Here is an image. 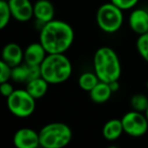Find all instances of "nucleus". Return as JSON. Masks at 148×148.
Returning a JSON list of instances; mask_svg holds the SVG:
<instances>
[{
  "label": "nucleus",
  "instance_id": "obj_22",
  "mask_svg": "<svg viewBox=\"0 0 148 148\" xmlns=\"http://www.w3.org/2000/svg\"><path fill=\"white\" fill-rule=\"evenodd\" d=\"M12 68L3 60H0V83L8 82L11 80Z\"/></svg>",
  "mask_w": 148,
  "mask_h": 148
},
{
  "label": "nucleus",
  "instance_id": "obj_7",
  "mask_svg": "<svg viewBox=\"0 0 148 148\" xmlns=\"http://www.w3.org/2000/svg\"><path fill=\"white\" fill-rule=\"evenodd\" d=\"M121 121L124 133L131 137L139 138L144 136L148 131V121L144 113L131 110L123 116Z\"/></svg>",
  "mask_w": 148,
  "mask_h": 148
},
{
  "label": "nucleus",
  "instance_id": "obj_28",
  "mask_svg": "<svg viewBox=\"0 0 148 148\" xmlns=\"http://www.w3.org/2000/svg\"><path fill=\"white\" fill-rule=\"evenodd\" d=\"M146 89H147V92H148V81L146 82Z\"/></svg>",
  "mask_w": 148,
  "mask_h": 148
},
{
  "label": "nucleus",
  "instance_id": "obj_20",
  "mask_svg": "<svg viewBox=\"0 0 148 148\" xmlns=\"http://www.w3.org/2000/svg\"><path fill=\"white\" fill-rule=\"evenodd\" d=\"M12 18L9 4L5 0H0V28L3 29L8 25Z\"/></svg>",
  "mask_w": 148,
  "mask_h": 148
},
{
  "label": "nucleus",
  "instance_id": "obj_25",
  "mask_svg": "<svg viewBox=\"0 0 148 148\" xmlns=\"http://www.w3.org/2000/svg\"><path fill=\"white\" fill-rule=\"evenodd\" d=\"M110 87H111L113 93H116V92H118L119 89H120V84H119V81H115V82L110 83Z\"/></svg>",
  "mask_w": 148,
  "mask_h": 148
},
{
  "label": "nucleus",
  "instance_id": "obj_9",
  "mask_svg": "<svg viewBox=\"0 0 148 148\" xmlns=\"http://www.w3.org/2000/svg\"><path fill=\"white\" fill-rule=\"evenodd\" d=\"M12 18L19 22L30 21L34 17V4L31 0H8Z\"/></svg>",
  "mask_w": 148,
  "mask_h": 148
},
{
  "label": "nucleus",
  "instance_id": "obj_2",
  "mask_svg": "<svg viewBox=\"0 0 148 148\" xmlns=\"http://www.w3.org/2000/svg\"><path fill=\"white\" fill-rule=\"evenodd\" d=\"M93 72L99 81L112 83L119 81L122 74V66L117 53L110 47H101L93 56Z\"/></svg>",
  "mask_w": 148,
  "mask_h": 148
},
{
  "label": "nucleus",
  "instance_id": "obj_26",
  "mask_svg": "<svg viewBox=\"0 0 148 148\" xmlns=\"http://www.w3.org/2000/svg\"><path fill=\"white\" fill-rule=\"evenodd\" d=\"M107 148H120V147L117 146V145H110V146L107 147Z\"/></svg>",
  "mask_w": 148,
  "mask_h": 148
},
{
  "label": "nucleus",
  "instance_id": "obj_17",
  "mask_svg": "<svg viewBox=\"0 0 148 148\" xmlns=\"http://www.w3.org/2000/svg\"><path fill=\"white\" fill-rule=\"evenodd\" d=\"M99 82L97 74L94 72H85L81 74L78 78V86L85 92H90Z\"/></svg>",
  "mask_w": 148,
  "mask_h": 148
},
{
  "label": "nucleus",
  "instance_id": "obj_27",
  "mask_svg": "<svg viewBox=\"0 0 148 148\" xmlns=\"http://www.w3.org/2000/svg\"><path fill=\"white\" fill-rule=\"evenodd\" d=\"M144 114H145V116H146V119H147V121H148V108H147V110L144 112Z\"/></svg>",
  "mask_w": 148,
  "mask_h": 148
},
{
  "label": "nucleus",
  "instance_id": "obj_5",
  "mask_svg": "<svg viewBox=\"0 0 148 148\" xmlns=\"http://www.w3.org/2000/svg\"><path fill=\"white\" fill-rule=\"evenodd\" d=\"M97 23L106 33L117 32L123 25L124 14L123 10L112 2L103 4L97 11Z\"/></svg>",
  "mask_w": 148,
  "mask_h": 148
},
{
  "label": "nucleus",
  "instance_id": "obj_24",
  "mask_svg": "<svg viewBox=\"0 0 148 148\" xmlns=\"http://www.w3.org/2000/svg\"><path fill=\"white\" fill-rule=\"evenodd\" d=\"M0 91H1V94L3 97H5L7 99L12 93H13L15 90H14L13 86L8 82H4V83H0Z\"/></svg>",
  "mask_w": 148,
  "mask_h": 148
},
{
  "label": "nucleus",
  "instance_id": "obj_1",
  "mask_svg": "<svg viewBox=\"0 0 148 148\" xmlns=\"http://www.w3.org/2000/svg\"><path fill=\"white\" fill-rule=\"evenodd\" d=\"M74 41V30L63 20L53 19L40 30V42L48 53H65Z\"/></svg>",
  "mask_w": 148,
  "mask_h": 148
},
{
  "label": "nucleus",
  "instance_id": "obj_6",
  "mask_svg": "<svg viewBox=\"0 0 148 148\" xmlns=\"http://www.w3.org/2000/svg\"><path fill=\"white\" fill-rule=\"evenodd\" d=\"M9 112L18 118H28L36 110V99L26 89H17L7 98Z\"/></svg>",
  "mask_w": 148,
  "mask_h": 148
},
{
  "label": "nucleus",
  "instance_id": "obj_18",
  "mask_svg": "<svg viewBox=\"0 0 148 148\" xmlns=\"http://www.w3.org/2000/svg\"><path fill=\"white\" fill-rule=\"evenodd\" d=\"M11 80L15 83H28L30 81V69L26 64H22L12 68Z\"/></svg>",
  "mask_w": 148,
  "mask_h": 148
},
{
  "label": "nucleus",
  "instance_id": "obj_12",
  "mask_svg": "<svg viewBox=\"0 0 148 148\" xmlns=\"http://www.w3.org/2000/svg\"><path fill=\"white\" fill-rule=\"evenodd\" d=\"M2 60L9 64L11 68L19 66L24 62V51L15 42H9L3 47L1 53Z\"/></svg>",
  "mask_w": 148,
  "mask_h": 148
},
{
  "label": "nucleus",
  "instance_id": "obj_10",
  "mask_svg": "<svg viewBox=\"0 0 148 148\" xmlns=\"http://www.w3.org/2000/svg\"><path fill=\"white\" fill-rule=\"evenodd\" d=\"M129 26L133 32L141 35L148 32V10L136 8L132 10L129 16Z\"/></svg>",
  "mask_w": 148,
  "mask_h": 148
},
{
  "label": "nucleus",
  "instance_id": "obj_14",
  "mask_svg": "<svg viewBox=\"0 0 148 148\" xmlns=\"http://www.w3.org/2000/svg\"><path fill=\"white\" fill-rule=\"evenodd\" d=\"M113 95V91L110 87L109 83H105L99 81V84L89 92V97L91 101L95 104H104L107 103L111 99Z\"/></svg>",
  "mask_w": 148,
  "mask_h": 148
},
{
  "label": "nucleus",
  "instance_id": "obj_19",
  "mask_svg": "<svg viewBox=\"0 0 148 148\" xmlns=\"http://www.w3.org/2000/svg\"><path fill=\"white\" fill-rule=\"evenodd\" d=\"M130 105L132 110L144 113L148 108V97L144 94H135L130 100Z\"/></svg>",
  "mask_w": 148,
  "mask_h": 148
},
{
  "label": "nucleus",
  "instance_id": "obj_15",
  "mask_svg": "<svg viewBox=\"0 0 148 148\" xmlns=\"http://www.w3.org/2000/svg\"><path fill=\"white\" fill-rule=\"evenodd\" d=\"M124 133V128L121 119H111L104 125L101 134L104 138L109 141H115L119 139Z\"/></svg>",
  "mask_w": 148,
  "mask_h": 148
},
{
  "label": "nucleus",
  "instance_id": "obj_8",
  "mask_svg": "<svg viewBox=\"0 0 148 148\" xmlns=\"http://www.w3.org/2000/svg\"><path fill=\"white\" fill-rule=\"evenodd\" d=\"M12 142L15 148H39V132L31 128H20L14 133Z\"/></svg>",
  "mask_w": 148,
  "mask_h": 148
},
{
  "label": "nucleus",
  "instance_id": "obj_4",
  "mask_svg": "<svg viewBox=\"0 0 148 148\" xmlns=\"http://www.w3.org/2000/svg\"><path fill=\"white\" fill-rule=\"evenodd\" d=\"M39 135L42 148H64L71 142L73 132L65 123L52 122L45 125Z\"/></svg>",
  "mask_w": 148,
  "mask_h": 148
},
{
  "label": "nucleus",
  "instance_id": "obj_11",
  "mask_svg": "<svg viewBox=\"0 0 148 148\" xmlns=\"http://www.w3.org/2000/svg\"><path fill=\"white\" fill-rule=\"evenodd\" d=\"M55 8L49 0H38L34 4V17L42 26L54 19Z\"/></svg>",
  "mask_w": 148,
  "mask_h": 148
},
{
  "label": "nucleus",
  "instance_id": "obj_16",
  "mask_svg": "<svg viewBox=\"0 0 148 148\" xmlns=\"http://www.w3.org/2000/svg\"><path fill=\"white\" fill-rule=\"evenodd\" d=\"M49 85L50 84L43 77H40V78L35 79V80H32L26 83V90L35 99L38 100L43 98L47 94L48 90H49Z\"/></svg>",
  "mask_w": 148,
  "mask_h": 148
},
{
  "label": "nucleus",
  "instance_id": "obj_29",
  "mask_svg": "<svg viewBox=\"0 0 148 148\" xmlns=\"http://www.w3.org/2000/svg\"><path fill=\"white\" fill-rule=\"evenodd\" d=\"M5 1H8V0H5Z\"/></svg>",
  "mask_w": 148,
  "mask_h": 148
},
{
  "label": "nucleus",
  "instance_id": "obj_23",
  "mask_svg": "<svg viewBox=\"0 0 148 148\" xmlns=\"http://www.w3.org/2000/svg\"><path fill=\"white\" fill-rule=\"evenodd\" d=\"M110 2H112L113 4L118 6L120 9L124 11V10H129L134 8L138 4L139 0H110Z\"/></svg>",
  "mask_w": 148,
  "mask_h": 148
},
{
  "label": "nucleus",
  "instance_id": "obj_13",
  "mask_svg": "<svg viewBox=\"0 0 148 148\" xmlns=\"http://www.w3.org/2000/svg\"><path fill=\"white\" fill-rule=\"evenodd\" d=\"M48 56L47 51L40 42H34L24 49V62L28 66H41Z\"/></svg>",
  "mask_w": 148,
  "mask_h": 148
},
{
  "label": "nucleus",
  "instance_id": "obj_3",
  "mask_svg": "<svg viewBox=\"0 0 148 148\" xmlns=\"http://www.w3.org/2000/svg\"><path fill=\"white\" fill-rule=\"evenodd\" d=\"M72 64L65 53H48L41 64L42 77L50 85L66 82L72 75Z\"/></svg>",
  "mask_w": 148,
  "mask_h": 148
},
{
  "label": "nucleus",
  "instance_id": "obj_21",
  "mask_svg": "<svg viewBox=\"0 0 148 148\" xmlns=\"http://www.w3.org/2000/svg\"><path fill=\"white\" fill-rule=\"evenodd\" d=\"M136 49L140 57L148 62V32L138 35L136 40Z\"/></svg>",
  "mask_w": 148,
  "mask_h": 148
}]
</instances>
